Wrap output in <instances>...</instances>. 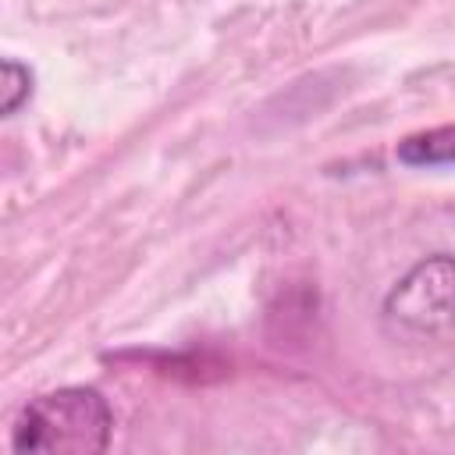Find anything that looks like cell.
Listing matches in <instances>:
<instances>
[{
  "label": "cell",
  "mask_w": 455,
  "mask_h": 455,
  "mask_svg": "<svg viewBox=\"0 0 455 455\" xmlns=\"http://www.w3.org/2000/svg\"><path fill=\"white\" fill-rule=\"evenodd\" d=\"M395 156L405 167H455V124L427 128L402 139Z\"/></svg>",
  "instance_id": "3"
},
{
  "label": "cell",
  "mask_w": 455,
  "mask_h": 455,
  "mask_svg": "<svg viewBox=\"0 0 455 455\" xmlns=\"http://www.w3.org/2000/svg\"><path fill=\"white\" fill-rule=\"evenodd\" d=\"M114 412L96 387H57L36 395L11 427L21 455H96L110 444Z\"/></svg>",
  "instance_id": "1"
},
{
  "label": "cell",
  "mask_w": 455,
  "mask_h": 455,
  "mask_svg": "<svg viewBox=\"0 0 455 455\" xmlns=\"http://www.w3.org/2000/svg\"><path fill=\"white\" fill-rule=\"evenodd\" d=\"M32 96V71L18 60H4V71H0V110L11 117L18 114V107Z\"/></svg>",
  "instance_id": "4"
},
{
  "label": "cell",
  "mask_w": 455,
  "mask_h": 455,
  "mask_svg": "<svg viewBox=\"0 0 455 455\" xmlns=\"http://www.w3.org/2000/svg\"><path fill=\"white\" fill-rule=\"evenodd\" d=\"M384 323L402 338H441L455 327V256L419 259L380 306Z\"/></svg>",
  "instance_id": "2"
}]
</instances>
